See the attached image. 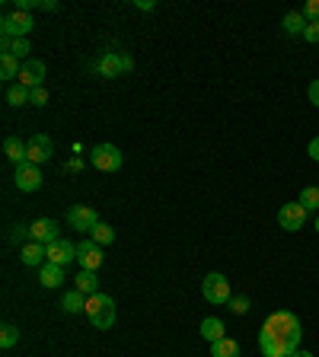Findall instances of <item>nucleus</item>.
Returning a JSON list of instances; mask_svg holds the SVG:
<instances>
[{
    "instance_id": "1",
    "label": "nucleus",
    "mask_w": 319,
    "mask_h": 357,
    "mask_svg": "<svg viewBox=\"0 0 319 357\" xmlns=\"http://www.w3.org/2000/svg\"><path fill=\"white\" fill-rule=\"evenodd\" d=\"M300 319L287 310H278L265 319L262 332H259V348L262 357H291L300 351Z\"/></svg>"
},
{
    "instance_id": "2",
    "label": "nucleus",
    "mask_w": 319,
    "mask_h": 357,
    "mask_svg": "<svg viewBox=\"0 0 319 357\" xmlns=\"http://www.w3.org/2000/svg\"><path fill=\"white\" fill-rule=\"evenodd\" d=\"M86 319L96 325V329H112L115 325V300L109 293H93L86 300Z\"/></svg>"
},
{
    "instance_id": "3",
    "label": "nucleus",
    "mask_w": 319,
    "mask_h": 357,
    "mask_svg": "<svg viewBox=\"0 0 319 357\" xmlns=\"http://www.w3.org/2000/svg\"><path fill=\"white\" fill-rule=\"evenodd\" d=\"M201 293H204V300L214 303V306H227V303L233 300L230 281L220 275V271H211V275H204V281H201Z\"/></svg>"
},
{
    "instance_id": "4",
    "label": "nucleus",
    "mask_w": 319,
    "mask_h": 357,
    "mask_svg": "<svg viewBox=\"0 0 319 357\" xmlns=\"http://www.w3.org/2000/svg\"><path fill=\"white\" fill-rule=\"evenodd\" d=\"M90 163L99 169V173H119L121 163H125V156L115 144H96L90 150Z\"/></svg>"
},
{
    "instance_id": "5",
    "label": "nucleus",
    "mask_w": 319,
    "mask_h": 357,
    "mask_svg": "<svg viewBox=\"0 0 319 357\" xmlns=\"http://www.w3.org/2000/svg\"><path fill=\"white\" fill-rule=\"evenodd\" d=\"M32 29H36V19L29 16V13H23V10L7 13V16L0 19V32H3V38H29Z\"/></svg>"
},
{
    "instance_id": "6",
    "label": "nucleus",
    "mask_w": 319,
    "mask_h": 357,
    "mask_svg": "<svg viewBox=\"0 0 319 357\" xmlns=\"http://www.w3.org/2000/svg\"><path fill=\"white\" fill-rule=\"evenodd\" d=\"M13 182H16L19 192H26V195L38 192V188H42V182H45V175H42V166L29 163V160H26V163H19L16 173H13Z\"/></svg>"
},
{
    "instance_id": "7",
    "label": "nucleus",
    "mask_w": 319,
    "mask_h": 357,
    "mask_svg": "<svg viewBox=\"0 0 319 357\" xmlns=\"http://www.w3.org/2000/svg\"><path fill=\"white\" fill-rule=\"evenodd\" d=\"M307 208H303L300 201H287L278 208V227L287 230V233H297V230H303V223H307Z\"/></svg>"
},
{
    "instance_id": "8",
    "label": "nucleus",
    "mask_w": 319,
    "mask_h": 357,
    "mask_svg": "<svg viewBox=\"0 0 319 357\" xmlns=\"http://www.w3.org/2000/svg\"><path fill=\"white\" fill-rule=\"evenodd\" d=\"M51 153H55V144H51V138L48 134H32V138L26 140V160L29 163H48L51 160Z\"/></svg>"
},
{
    "instance_id": "9",
    "label": "nucleus",
    "mask_w": 319,
    "mask_h": 357,
    "mask_svg": "<svg viewBox=\"0 0 319 357\" xmlns=\"http://www.w3.org/2000/svg\"><path fill=\"white\" fill-rule=\"evenodd\" d=\"M77 262H80L83 271H99L106 256H102V246H96L93 239H83L77 243Z\"/></svg>"
},
{
    "instance_id": "10",
    "label": "nucleus",
    "mask_w": 319,
    "mask_h": 357,
    "mask_svg": "<svg viewBox=\"0 0 319 357\" xmlns=\"http://www.w3.org/2000/svg\"><path fill=\"white\" fill-rule=\"evenodd\" d=\"M19 83H23L26 90H38V86H45V61H38V58H29V61H23Z\"/></svg>"
},
{
    "instance_id": "11",
    "label": "nucleus",
    "mask_w": 319,
    "mask_h": 357,
    "mask_svg": "<svg viewBox=\"0 0 319 357\" xmlns=\"http://www.w3.org/2000/svg\"><path fill=\"white\" fill-rule=\"evenodd\" d=\"M93 71H96V77H106V80H115V77H121V73H125V55H115V51H106V55H99V61L93 64Z\"/></svg>"
},
{
    "instance_id": "12",
    "label": "nucleus",
    "mask_w": 319,
    "mask_h": 357,
    "mask_svg": "<svg viewBox=\"0 0 319 357\" xmlns=\"http://www.w3.org/2000/svg\"><path fill=\"white\" fill-rule=\"evenodd\" d=\"M67 220H71L73 230H83V233H90L99 223V217H96V211H93L90 204H73L71 211H67Z\"/></svg>"
},
{
    "instance_id": "13",
    "label": "nucleus",
    "mask_w": 319,
    "mask_h": 357,
    "mask_svg": "<svg viewBox=\"0 0 319 357\" xmlns=\"http://www.w3.org/2000/svg\"><path fill=\"white\" fill-rule=\"evenodd\" d=\"M73 258H77V243H71V239H55L48 246V262H55V265H67Z\"/></svg>"
},
{
    "instance_id": "14",
    "label": "nucleus",
    "mask_w": 319,
    "mask_h": 357,
    "mask_svg": "<svg viewBox=\"0 0 319 357\" xmlns=\"http://www.w3.org/2000/svg\"><path fill=\"white\" fill-rule=\"evenodd\" d=\"M29 233H32V243H42V246H51L55 239H61L58 236V223L55 220H48V217L36 220V223L29 227Z\"/></svg>"
},
{
    "instance_id": "15",
    "label": "nucleus",
    "mask_w": 319,
    "mask_h": 357,
    "mask_svg": "<svg viewBox=\"0 0 319 357\" xmlns=\"http://www.w3.org/2000/svg\"><path fill=\"white\" fill-rule=\"evenodd\" d=\"M19 262L26 268H42L48 262V246H42V243H26V246L19 249Z\"/></svg>"
},
{
    "instance_id": "16",
    "label": "nucleus",
    "mask_w": 319,
    "mask_h": 357,
    "mask_svg": "<svg viewBox=\"0 0 319 357\" xmlns=\"http://www.w3.org/2000/svg\"><path fill=\"white\" fill-rule=\"evenodd\" d=\"M38 281H42V287H48V291L61 287V281H64V265L45 262V265H42V271H38Z\"/></svg>"
},
{
    "instance_id": "17",
    "label": "nucleus",
    "mask_w": 319,
    "mask_h": 357,
    "mask_svg": "<svg viewBox=\"0 0 319 357\" xmlns=\"http://www.w3.org/2000/svg\"><path fill=\"white\" fill-rule=\"evenodd\" d=\"M3 153H7L10 163H26V144L16 138V134H10V138H3Z\"/></svg>"
},
{
    "instance_id": "18",
    "label": "nucleus",
    "mask_w": 319,
    "mask_h": 357,
    "mask_svg": "<svg viewBox=\"0 0 319 357\" xmlns=\"http://www.w3.org/2000/svg\"><path fill=\"white\" fill-rule=\"evenodd\" d=\"M86 293H80L77 287L73 291H67L64 293V300H61V306H64V312H71V316H77V312H86Z\"/></svg>"
},
{
    "instance_id": "19",
    "label": "nucleus",
    "mask_w": 319,
    "mask_h": 357,
    "mask_svg": "<svg viewBox=\"0 0 319 357\" xmlns=\"http://www.w3.org/2000/svg\"><path fill=\"white\" fill-rule=\"evenodd\" d=\"M224 322L217 319V316H208V319L201 322V338L204 341H211V345H214V341H220V338H227V335H224Z\"/></svg>"
},
{
    "instance_id": "20",
    "label": "nucleus",
    "mask_w": 319,
    "mask_h": 357,
    "mask_svg": "<svg viewBox=\"0 0 319 357\" xmlns=\"http://www.w3.org/2000/svg\"><path fill=\"white\" fill-rule=\"evenodd\" d=\"M77 281V291L80 293H86V297H93V293H99V278H96V271H80V275L73 278Z\"/></svg>"
},
{
    "instance_id": "21",
    "label": "nucleus",
    "mask_w": 319,
    "mask_h": 357,
    "mask_svg": "<svg viewBox=\"0 0 319 357\" xmlns=\"http://www.w3.org/2000/svg\"><path fill=\"white\" fill-rule=\"evenodd\" d=\"M29 38H3V55H13V58H23L29 61Z\"/></svg>"
},
{
    "instance_id": "22",
    "label": "nucleus",
    "mask_w": 319,
    "mask_h": 357,
    "mask_svg": "<svg viewBox=\"0 0 319 357\" xmlns=\"http://www.w3.org/2000/svg\"><path fill=\"white\" fill-rule=\"evenodd\" d=\"M281 26H284V32H287V36H303V29H307V19H303L300 10H291V13L284 16Z\"/></svg>"
},
{
    "instance_id": "23",
    "label": "nucleus",
    "mask_w": 319,
    "mask_h": 357,
    "mask_svg": "<svg viewBox=\"0 0 319 357\" xmlns=\"http://www.w3.org/2000/svg\"><path fill=\"white\" fill-rule=\"evenodd\" d=\"M90 239L93 243H96V246H112V243H115V230L109 227V223H96V227L90 230Z\"/></svg>"
},
{
    "instance_id": "24",
    "label": "nucleus",
    "mask_w": 319,
    "mask_h": 357,
    "mask_svg": "<svg viewBox=\"0 0 319 357\" xmlns=\"http://www.w3.org/2000/svg\"><path fill=\"white\" fill-rule=\"evenodd\" d=\"M19 71H23L19 58H13V55H0V77H3V80H19Z\"/></svg>"
},
{
    "instance_id": "25",
    "label": "nucleus",
    "mask_w": 319,
    "mask_h": 357,
    "mask_svg": "<svg viewBox=\"0 0 319 357\" xmlns=\"http://www.w3.org/2000/svg\"><path fill=\"white\" fill-rule=\"evenodd\" d=\"M211 357H239V345L233 338H220L211 345Z\"/></svg>"
},
{
    "instance_id": "26",
    "label": "nucleus",
    "mask_w": 319,
    "mask_h": 357,
    "mask_svg": "<svg viewBox=\"0 0 319 357\" xmlns=\"http://www.w3.org/2000/svg\"><path fill=\"white\" fill-rule=\"evenodd\" d=\"M7 102H10V106H26V102H29V90L23 86V83H10V86H7Z\"/></svg>"
},
{
    "instance_id": "27",
    "label": "nucleus",
    "mask_w": 319,
    "mask_h": 357,
    "mask_svg": "<svg viewBox=\"0 0 319 357\" xmlns=\"http://www.w3.org/2000/svg\"><path fill=\"white\" fill-rule=\"evenodd\" d=\"M16 341H19V329L13 325V322H3V329H0V348L10 351Z\"/></svg>"
},
{
    "instance_id": "28",
    "label": "nucleus",
    "mask_w": 319,
    "mask_h": 357,
    "mask_svg": "<svg viewBox=\"0 0 319 357\" xmlns=\"http://www.w3.org/2000/svg\"><path fill=\"white\" fill-rule=\"evenodd\" d=\"M300 204L307 208V211H319V188L316 185H307L300 192Z\"/></svg>"
},
{
    "instance_id": "29",
    "label": "nucleus",
    "mask_w": 319,
    "mask_h": 357,
    "mask_svg": "<svg viewBox=\"0 0 319 357\" xmlns=\"http://www.w3.org/2000/svg\"><path fill=\"white\" fill-rule=\"evenodd\" d=\"M300 13H303V19H307V23H319V0H307Z\"/></svg>"
},
{
    "instance_id": "30",
    "label": "nucleus",
    "mask_w": 319,
    "mask_h": 357,
    "mask_svg": "<svg viewBox=\"0 0 319 357\" xmlns=\"http://www.w3.org/2000/svg\"><path fill=\"white\" fill-rule=\"evenodd\" d=\"M227 306H230V310H233V312H237V316H246L252 303H249V297H233V300H230Z\"/></svg>"
},
{
    "instance_id": "31",
    "label": "nucleus",
    "mask_w": 319,
    "mask_h": 357,
    "mask_svg": "<svg viewBox=\"0 0 319 357\" xmlns=\"http://www.w3.org/2000/svg\"><path fill=\"white\" fill-rule=\"evenodd\" d=\"M23 239H32V233H29L26 223H19V227H13V233H10V243H23Z\"/></svg>"
},
{
    "instance_id": "32",
    "label": "nucleus",
    "mask_w": 319,
    "mask_h": 357,
    "mask_svg": "<svg viewBox=\"0 0 319 357\" xmlns=\"http://www.w3.org/2000/svg\"><path fill=\"white\" fill-rule=\"evenodd\" d=\"M29 102H32V106H45V102H48L45 86H38V90H29Z\"/></svg>"
},
{
    "instance_id": "33",
    "label": "nucleus",
    "mask_w": 319,
    "mask_h": 357,
    "mask_svg": "<svg viewBox=\"0 0 319 357\" xmlns=\"http://www.w3.org/2000/svg\"><path fill=\"white\" fill-rule=\"evenodd\" d=\"M303 38H307V42H319V23H307V29H303Z\"/></svg>"
},
{
    "instance_id": "34",
    "label": "nucleus",
    "mask_w": 319,
    "mask_h": 357,
    "mask_svg": "<svg viewBox=\"0 0 319 357\" xmlns=\"http://www.w3.org/2000/svg\"><path fill=\"white\" fill-rule=\"evenodd\" d=\"M64 169H67V173H80L83 160H80V156H73V160H67V163H64Z\"/></svg>"
},
{
    "instance_id": "35",
    "label": "nucleus",
    "mask_w": 319,
    "mask_h": 357,
    "mask_svg": "<svg viewBox=\"0 0 319 357\" xmlns=\"http://www.w3.org/2000/svg\"><path fill=\"white\" fill-rule=\"evenodd\" d=\"M307 96H310L313 106H319V80H313V83H310V90H307Z\"/></svg>"
},
{
    "instance_id": "36",
    "label": "nucleus",
    "mask_w": 319,
    "mask_h": 357,
    "mask_svg": "<svg viewBox=\"0 0 319 357\" xmlns=\"http://www.w3.org/2000/svg\"><path fill=\"white\" fill-rule=\"evenodd\" d=\"M307 153H310L313 160L319 163V138H313V140H310V147H307Z\"/></svg>"
},
{
    "instance_id": "37",
    "label": "nucleus",
    "mask_w": 319,
    "mask_h": 357,
    "mask_svg": "<svg viewBox=\"0 0 319 357\" xmlns=\"http://www.w3.org/2000/svg\"><path fill=\"white\" fill-rule=\"evenodd\" d=\"M42 10H48V13H55V10H61V3H58V0H42Z\"/></svg>"
},
{
    "instance_id": "38",
    "label": "nucleus",
    "mask_w": 319,
    "mask_h": 357,
    "mask_svg": "<svg viewBox=\"0 0 319 357\" xmlns=\"http://www.w3.org/2000/svg\"><path fill=\"white\" fill-rule=\"evenodd\" d=\"M134 7H137V10H154V7H156V3H154V0H137Z\"/></svg>"
},
{
    "instance_id": "39",
    "label": "nucleus",
    "mask_w": 319,
    "mask_h": 357,
    "mask_svg": "<svg viewBox=\"0 0 319 357\" xmlns=\"http://www.w3.org/2000/svg\"><path fill=\"white\" fill-rule=\"evenodd\" d=\"M291 357H313L310 351H297V354H291Z\"/></svg>"
},
{
    "instance_id": "40",
    "label": "nucleus",
    "mask_w": 319,
    "mask_h": 357,
    "mask_svg": "<svg viewBox=\"0 0 319 357\" xmlns=\"http://www.w3.org/2000/svg\"><path fill=\"white\" fill-rule=\"evenodd\" d=\"M316 230H319V217H316Z\"/></svg>"
}]
</instances>
